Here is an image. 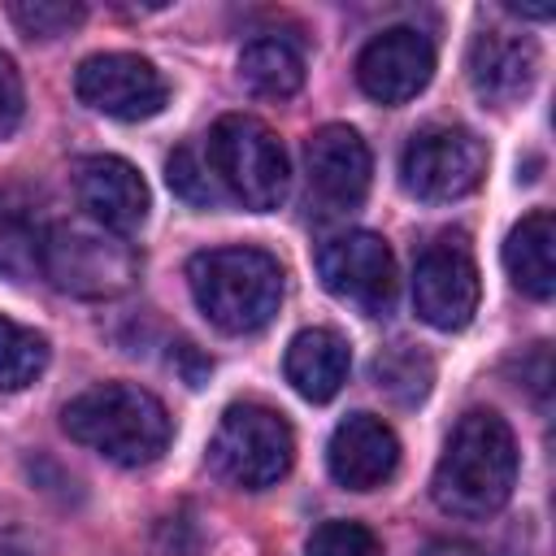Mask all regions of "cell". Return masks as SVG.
<instances>
[{
  "label": "cell",
  "mask_w": 556,
  "mask_h": 556,
  "mask_svg": "<svg viewBox=\"0 0 556 556\" xmlns=\"http://www.w3.org/2000/svg\"><path fill=\"white\" fill-rule=\"evenodd\" d=\"M517 482V439L508 421L491 408H473L456 421L434 478L430 495L447 517H491L508 504Z\"/></svg>",
  "instance_id": "obj_1"
},
{
  "label": "cell",
  "mask_w": 556,
  "mask_h": 556,
  "mask_svg": "<svg viewBox=\"0 0 556 556\" xmlns=\"http://www.w3.org/2000/svg\"><path fill=\"white\" fill-rule=\"evenodd\" d=\"M61 426L74 443L100 452L113 465H152L169 443L165 404L135 382H100L61 408Z\"/></svg>",
  "instance_id": "obj_2"
},
{
  "label": "cell",
  "mask_w": 556,
  "mask_h": 556,
  "mask_svg": "<svg viewBox=\"0 0 556 556\" xmlns=\"http://www.w3.org/2000/svg\"><path fill=\"white\" fill-rule=\"evenodd\" d=\"M200 313L226 334H252L274 321L282 304V269L261 248H213L187 265Z\"/></svg>",
  "instance_id": "obj_3"
},
{
  "label": "cell",
  "mask_w": 556,
  "mask_h": 556,
  "mask_svg": "<svg viewBox=\"0 0 556 556\" xmlns=\"http://www.w3.org/2000/svg\"><path fill=\"white\" fill-rule=\"evenodd\" d=\"M208 169L226 195L252 213H269L287 200L291 165L278 135L248 113H226L208 130Z\"/></svg>",
  "instance_id": "obj_4"
},
{
  "label": "cell",
  "mask_w": 556,
  "mask_h": 556,
  "mask_svg": "<svg viewBox=\"0 0 556 556\" xmlns=\"http://www.w3.org/2000/svg\"><path fill=\"white\" fill-rule=\"evenodd\" d=\"M39 274L65 295L109 300V295H122L135 282L139 261H135V248L122 235L104 230L91 217H70V222L48 226Z\"/></svg>",
  "instance_id": "obj_5"
},
{
  "label": "cell",
  "mask_w": 556,
  "mask_h": 556,
  "mask_svg": "<svg viewBox=\"0 0 556 556\" xmlns=\"http://www.w3.org/2000/svg\"><path fill=\"white\" fill-rule=\"evenodd\" d=\"M291 456H295V434H291L287 417L265 404H252V400L230 404L208 443V460H213L217 478H226L230 486H243V491L274 486L291 469Z\"/></svg>",
  "instance_id": "obj_6"
},
{
  "label": "cell",
  "mask_w": 556,
  "mask_h": 556,
  "mask_svg": "<svg viewBox=\"0 0 556 556\" xmlns=\"http://www.w3.org/2000/svg\"><path fill=\"white\" fill-rule=\"evenodd\" d=\"M486 174V148L460 126H426L404 143L400 182L421 204H452Z\"/></svg>",
  "instance_id": "obj_7"
},
{
  "label": "cell",
  "mask_w": 556,
  "mask_h": 556,
  "mask_svg": "<svg viewBox=\"0 0 556 556\" xmlns=\"http://www.w3.org/2000/svg\"><path fill=\"white\" fill-rule=\"evenodd\" d=\"M317 274L334 300L356 304L369 317H382L395 304V261L387 239L374 230H348L326 239L317 248Z\"/></svg>",
  "instance_id": "obj_8"
},
{
  "label": "cell",
  "mask_w": 556,
  "mask_h": 556,
  "mask_svg": "<svg viewBox=\"0 0 556 556\" xmlns=\"http://www.w3.org/2000/svg\"><path fill=\"white\" fill-rule=\"evenodd\" d=\"M74 91L87 109L117 117V122H143L152 113L165 109V78L152 61L135 56V52H96L78 65L74 74Z\"/></svg>",
  "instance_id": "obj_9"
},
{
  "label": "cell",
  "mask_w": 556,
  "mask_h": 556,
  "mask_svg": "<svg viewBox=\"0 0 556 556\" xmlns=\"http://www.w3.org/2000/svg\"><path fill=\"white\" fill-rule=\"evenodd\" d=\"M478 265L460 239H439L417 256L413 308L434 330H465L478 313Z\"/></svg>",
  "instance_id": "obj_10"
},
{
  "label": "cell",
  "mask_w": 556,
  "mask_h": 556,
  "mask_svg": "<svg viewBox=\"0 0 556 556\" xmlns=\"http://www.w3.org/2000/svg\"><path fill=\"white\" fill-rule=\"evenodd\" d=\"M434 74V48L413 26H391L374 35L356 56V83L378 104H404L413 100Z\"/></svg>",
  "instance_id": "obj_11"
},
{
  "label": "cell",
  "mask_w": 556,
  "mask_h": 556,
  "mask_svg": "<svg viewBox=\"0 0 556 556\" xmlns=\"http://www.w3.org/2000/svg\"><path fill=\"white\" fill-rule=\"evenodd\" d=\"M70 178H74L78 208L91 222H100L104 230L126 239V235H135L143 226V217H148V182L139 178V169L130 161L96 152V156L74 161Z\"/></svg>",
  "instance_id": "obj_12"
},
{
  "label": "cell",
  "mask_w": 556,
  "mask_h": 556,
  "mask_svg": "<svg viewBox=\"0 0 556 556\" xmlns=\"http://www.w3.org/2000/svg\"><path fill=\"white\" fill-rule=\"evenodd\" d=\"M330 478L348 491H374L382 486L400 465V439L395 430L374 413H352L334 426L326 447Z\"/></svg>",
  "instance_id": "obj_13"
},
{
  "label": "cell",
  "mask_w": 556,
  "mask_h": 556,
  "mask_svg": "<svg viewBox=\"0 0 556 556\" xmlns=\"http://www.w3.org/2000/svg\"><path fill=\"white\" fill-rule=\"evenodd\" d=\"M469 83L486 104H517L521 96H530L534 74H539V48L530 35L504 30V26H486L473 35L469 43Z\"/></svg>",
  "instance_id": "obj_14"
},
{
  "label": "cell",
  "mask_w": 556,
  "mask_h": 556,
  "mask_svg": "<svg viewBox=\"0 0 556 556\" xmlns=\"http://www.w3.org/2000/svg\"><path fill=\"white\" fill-rule=\"evenodd\" d=\"M304 165H308V187L330 204V208H356L369 191V148L352 126H321L313 130L308 148H304Z\"/></svg>",
  "instance_id": "obj_15"
},
{
  "label": "cell",
  "mask_w": 556,
  "mask_h": 556,
  "mask_svg": "<svg viewBox=\"0 0 556 556\" xmlns=\"http://www.w3.org/2000/svg\"><path fill=\"white\" fill-rule=\"evenodd\" d=\"M348 365H352V352H348V339L330 326H313V330H300L291 343H287V356H282V369H287V382L313 400V404H326L330 395H339V387L348 382Z\"/></svg>",
  "instance_id": "obj_16"
},
{
  "label": "cell",
  "mask_w": 556,
  "mask_h": 556,
  "mask_svg": "<svg viewBox=\"0 0 556 556\" xmlns=\"http://www.w3.org/2000/svg\"><path fill=\"white\" fill-rule=\"evenodd\" d=\"M504 269L517 291L547 300L556 291V222L547 208L526 213L504 243Z\"/></svg>",
  "instance_id": "obj_17"
},
{
  "label": "cell",
  "mask_w": 556,
  "mask_h": 556,
  "mask_svg": "<svg viewBox=\"0 0 556 556\" xmlns=\"http://www.w3.org/2000/svg\"><path fill=\"white\" fill-rule=\"evenodd\" d=\"M43 239L48 222L30 191L0 187V274L13 282H26L43 265Z\"/></svg>",
  "instance_id": "obj_18"
},
{
  "label": "cell",
  "mask_w": 556,
  "mask_h": 556,
  "mask_svg": "<svg viewBox=\"0 0 556 556\" xmlns=\"http://www.w3.org/2000/svg\"><path fill=\"white\" fill-rule=\"evenodd\" d=\"M239 74L252 96L261 100H287L304 83V56L287 39H252L239 56Z\"/></svg>",
  "instance_id": "obj_19"
},
{
  "label": "cell",
  "mask_w": 556,
  "mask_h": 556,
  "mask_svg": "<svg viewBox=\"0 0 556 556\" xmlns=\"http://www.w3.org/2000/svg\"><path fill=\"white\" fill-rule=\"evenodd\" d=\"M374 378L395 404H417V400H426V391L434 382V365L421 348L395 343V348L374 356Z\"/></svg>",
  "instance_id": "obj_20"
},
{
  "label": "cell",
  "mask_w": 556,
  "mask_h": 556,
  "mask_svg": "<svg viewBox=\"0 0 556 556\" xmlns=\"http://www.w3.org/2000/svg\"><path fill=\"white\" fill-rule=\"evenodd\" d=\"M48 365V339L13 317H0V391L30 387Z\"/></svg>",
  "instance_id": "obj_21"
},
{
  "label": "cell",
  "mask_w": 556,
  "mask_h": 556,
  "mask_svg": "<svg viewBox=\"0 0 556 556\" xmlns=\"http://www.w3.org/2000/svg\"><path fill=\"white\" fill-rule=\"evenodd\" d=\"M9 17L30 39H56V35H70L83 22V4H70V0H13Z\"/></svg>",
  "instance_id": "obj_22"
},
{
  "label": "cell",
  "mask_w": 556,
  "mask_h": 556,
  "mask_svg": "<svg viewBox=\"0 0 556 556\" xmlns=\"http://www.w3.org/2000/svg\"><path fill=\"white\" fill-rule=\"evenodd\" d=\"M165 178H169L174 195H182V200L195 204V208H213V204L222 200V187H217L213 169L200 161L195 148H178V152L169 156V165H165Z\"/></svg>",
  "instance_id": "obj_23"
},
{
  "label": "cell",
  "mask_w": 556,
  "mask_h": 556,
  "mask_svg": "<svg viewBox=\"0 0 556 556\" xmlns=\"http://www.w3.org/2000/svg\"><path fill=\"white\" fill-rule=\"evenodd\" d=\"M304 556H382V547L378 534L361 521H321L308 534Z\"/></svg>",
  "instance_id": "obj_24"
},
{
  "label": "cell",
  "mask_w": 556,
  "mask_h": 556,
  "mask_svg": "<svg viewBox=\"0 0 556 556\" xmlns=\"http://www.w3.org/2000/svg\"><path fill=\"white\" fill-rule=\"evenodd\" d=\"M22 109H26V96H22V78L13 70V61L0 52V139H9L22 122Z\"/></svg>",
  "instance_id": "obj_25"
},
{
  "label": "cell",
  "mask_w": 556,
  "mask_h": 556,
  "mask_svg": "<svg viewBox=\"0 0 556 556\" xmlns=\"http://www.w3.org/2000/svg\"><path fill=\"white\" fill-rule=\"evenodd\" d=\"M421 556H478V547H469V543H460V539H439V543H430Z\"/></svg>",
  "instance_id": "obj_26"
},
{
  "label": "cell",
  "mask_w": 556,
  "mask_h": 556,
  "mask_svg": "<svg viewBox=\"0 0 556 556\" xmlns=\"http://www.w3.org/2000/svg\"><path fill=\"white\" fill-rule=\"evenodd\" d=\"M0 556H30V552L17 547V543H9V539H0Z\"/></svg>",
  "instance_id": "obj_27"
},
{
  "label": "cell",
  "mask_w": 556,
  "mask_h": 556,
  "mask_svg": "<svg viewBox=\"0 0 556 556\" xmlns=\"http://www.w3.org/2000/svg\"><path fill=\"white\" fill-rule=\"evenodd\" d=\"M161 556H187V552H178V547H174V552H161Z\"/></svg>",
  "instance_id": "obj_28"
}]
</instances>
